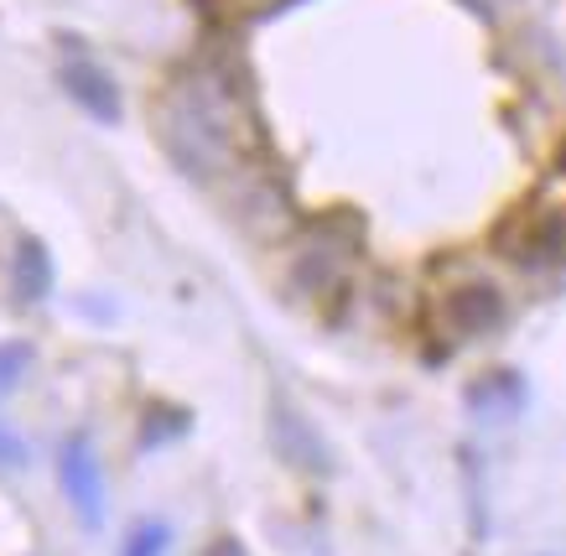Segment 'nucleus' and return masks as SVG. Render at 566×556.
Instances as JSON below:
<instances>
[{"label":"nucleus","instance_id":"1a4fd4ad","mask_svg":"<svg viewBox=\"0 0 566 556\" xmlns=\"http://www.w3.org/2000/svg\"><path fill=\"white\" fill-rule=\"evenodd\" d=\"M167 525H146V531H136V536H130V552L125 556H161V546H167Z\"/></svg>","mask_w":566,"mask_h":556},{"label":"nucleus","instance_id":"20e7f679","mask_svg":"<svg viewBox=\"0 0 566 556\" xmlns=\"http://www.w3.org/2000/svg\"><path fill=\"white\" fill-rule=\"evenodd\" d=\"M63 88H69V99L84 115H94V120H104V125H120V115H125V105H120V88H115V78L94 63V57H78L73 53L69 63H63Z\"/></svg>","mask_w":566,"mask_h":556},{"label":"nucleus","instance_id":"6e6552de","mask_svg":"<svg viewBox=\"0 0 566 556\" xmlns=\"http://www.w3.org/2000/svg\"><path fill=\"white\" fill-rule=\"evenodd\" d=\"M27 359H32V354H27V344H6V348H0V396H6V390L21 380Z\"/></svg>","mask_w":566,"mask_h":556},{"label":"nucleus","instance_id":"39448f33","mask_svg":"<svg viewBox=\"0 0 566 556\" xmlns=\"http://www.w3.org/2000/svg\"><path fill=\"white\" fill-rule=\"evenodd\" d=\"M57 473H63V489H69L78 521L99 525L104 521V479H99V463H94L88 437H69V448H63V458H57Z\"/></svg>","mask_w":566,"mask_h":556},{"label":"nucleus","instance_id":"423d86ee","mask_svg":"<svg viewBox=\"0 0 566 556\" xmlns=\"http://www.w3.org/2000/svg\"><path fill=\"white\" fill-rule=\"evenodd\" d=\"M520 400H525V385L520 375H483L473 390H468V406L489 421H510L520 411Z\"/></svg>","mask_w":566,"mask_h":556},{"label":"nucleus","instance_id":"0eeeda50","mask_svg":"<svg viewBox=\"0 0 566 556\" xmlns=\"http://www.w3.org/2000/svg\"><path fill=\"white\" fill-rule=\"evenodd\" d=\"M52 286V261H48V250L36 240H21L17 250V292L21 302H36V296H48Z\"/></svg>","mask_w":566,"mask_h":556},{"label":"nucleus","instance_id":"f257e3e1","mask_svg":"<svg viewBox=\"0 0 566 556\" xmlns=\"http://www.w3.org/2000/svg\"><path fill=\"white\" fill-rule=\"evenodd\" d=\"M156 140L177 161V172L192 182L240 172L250 146L260 140V125L250 115V94L229 84L223 69L177 73L156 99Z\"/></svg>","mask_w":566,"mask_h":556},{"label":"nucleus","instance_id":"f03ea898","mask_svg":"<svg viewBox=\"0 0 566 556\" xmlns=\"http://www.w3.org/2000/svg\"><path fill=\"white\" fill-rule=\"evenodd\" d=\"M494 250L504 261L525 271V276H546V271H562L566 265V209L562 203H546L541 192L515 203L494 224Z\"/></svg>","mask_w":566,"mask_h":556},{"label":"nucleus","instance_id":"9d476101","mask_svg":"<svg viewBox=\"0 0 566 556\" xmlns=\"http://www.w3.org/2000/svg\"><path fill=\"white\" fill-rule=\"evenodd\" d=\"M556 167H562V177H566V140H562V151H556Z\"/></svg>","mask_w":566,"mask_h":556},{"label":"nucleus","instance_id":"7ed1b4c3","mask_svg":"<svg viewBox=\"0 0 566 556\" xmlns=\"http://www.w3.org/2000/svg\"><path fill=\"white\" fill-rule=\"evenodd\" d=\"M442 323L452 328V338H483L504 323V296L489 281H463L442 296Z\"/></svg>","mask_w":566,"mask_h":556}]
</instances>
